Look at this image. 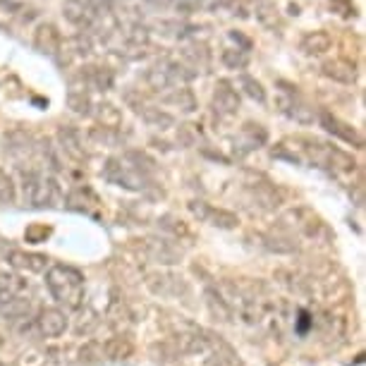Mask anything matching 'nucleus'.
<instances>
[{
    "mask_svg": "<svg viewBox=\"0 0 366 366\" xmlns=\"http://www.w3.org/2000/svg\"><path fill=\"white\" fill-rule=\"evenodd\" d=\"M46 287L58 304H65L67 309H77L84 300V275L77 268L55 264L46 273Z\"/></svg>",
    "mask_w": 366,
    "mask_h": 366,
    "instance_id": "f257e3e1",
    "label": "nucleus"
},
{
    "mask_svg": "<svg viewBox=\"0 0 366 366\" xmlns=\"http://www.w3.org/2000/svg\"><path fill=\"white\" fill-rule=\"evenodd\" d=\"M39 330L44 337H60L67 330V314L60 312V309H44V312L39 314Z\"/></svg>",
    "mask_w": 366,
    "mask_h": 366,
    "instance_id": "f03ea898",
    "label": "nucleus"
},
{
    "mask_svg": "<svg viewBox=\"0 0 366 366\" xmlns=\"http://www.w3.org/2000/svg\"><path fill=\"white\" fill-rule=\"evenodd\" d=\"M24 202L29 206H48L53 202V184L44 177H29L24 182Z\"/></svg>",
    "mask_w": 366,
    "mask_h": 366,
    "instance_id": "7ed1b4c3",
    "label": "nucleus"
},
{
    "mask_svg": "<svg viewBox=\"0 0 366 366\" xmlns=\"http://www.w3.org/2000/svg\"><path fill=\"white\" fill-rule=\"evenodd\" d=\"M31 302L26 297H10V300H0V321L15 323L24 316H29Z\"/></svg>",
    "mask_w": 366,
    "mask_h": 366,
    "instance_id": "20e7f679",
    "label": "nucleus"
},
{
    "mask_svg": "<svg viewBox=\"0 0 366 366\" xmlns=\"http://www.w3.org/2000/svg\"><path fill=\"white\" fill-rule=\"evenodd\" d=\"M192 211H194V216L199 218H204V220H209L211 225H216V227H225V230H230V227L237 225V218L232 216V213H227V211H216V209H209L204 202H194L189 206Z\"/></svg>",
    "mask_w": 366,
    "mask_h": 366,
    "instance_id": "39448f33",
    "label": "nucleus"
},
{
    "mask_svg": "<svg viewBox=\"0 0 366 366\" xmlns=\"http://www.w3.org/2000/svg\"><path fill=\"white\" fill-rule=\"evenodd\" d=\"M5 257H8L10 266L19 268V271H29V273L44 271L48 264V259L41 257V254H26V252H17V249H10Z\"/></svg>",
    "mask_w": 366,
    "mask_h": 366,
    "instance_id": "423d86ee",
    "label": "nucleus"
},
{
    "mask_svg": "<svg viewBox=\"0 0 366 366\" xmlns=\"http://www.w3.org/2000/svg\"><path fill=\"white\" fill-rule=\"evenodd\" d=\"M103 352H106L108 359H127L132 355V342L125 340V337H113L103 345Z\"/></svg>",
    "mask_w": 366,
    "mask_h": 366,
    "instance_id": "0eeeda50",
    "label": "nucleus"
},
{
    "mask_svg": "<svg viewBox=\"0 0 366 366\" xmlns=\"http://www.w3.org/2000/svg\"><path fill=\"white\" fill-rule=\"evenodd\" d=\"M17 199V192H15V182L10 179L8 172L0 170V204H15Z\"/></svg>",
    "mask_w": 366,
    "mask_h": 366,
    "instance_id": "6e6552de",
    "label": "nucleus"
},
{
    "mask_svg": "<svg viewBox=\"0 0 366 366\" xmlns=\"http://www.w3.org/2000/svg\"><path fill=\"white\" fill-rule=\"evenodd\" d=\"M15 290V278L8 273H0V295H8Z\"/></svg>",
    "mask_w": 366,
    "mask_h": 366,
    "instance_id": "1a4fd4ad",
    "label": "nucleus"
},
{
    "mask_svg": "<svg viewBox=\"0 0 366 366\" xmlns=\"http://www.w3.org/2000/svg\"><path fill=\"white\" fill-rule=\"evenodd\" d=\"M3 347H5V337L0 335V350H3Z\"/></svg>",
    "mask_w": 366,
    "mask_h": 366,
    "instance_id": "9d476101",
    "label": "nucleus"
},
{
    "mask_svg": "<svg viewBox=\"0 0 366 366\" xmlns=\"http://www.w3.org/2000/svg\"><path fill=\"white\" fill-rule=\"evenodd\" d=\"M0 366H3V364H0Z\"/></svg>",
    "mask_w": 366,
    "mask_h": 366,
    "instance_id": "9b49d317",
    "label": "nucleus"
}]
</instances>
